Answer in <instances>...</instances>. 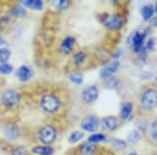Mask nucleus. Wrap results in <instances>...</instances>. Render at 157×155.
I'll return each mask as SVG.
<instances>
[{
    "label": "nucleus",
    "mask_w": 157,
    "mask_h": 155,
    "mask_svg": "<svg viewBox=\"0 0 157 155\" xmlns=\"http://www.w3.org/2000/svg\"><path fill=\"white\" fill-rule=\"evenodd\" d=\"M38 135H39V139L41 143L50 145L54 143L56 137H57V131L52 126H44L40 129Z\"/></svg>",
    "instance_id": "nucleus-3"
},
{
    "label": "nucleus",
    "mask_w": 157,
    "mask_h": 155,
    "mask_svg": "<svg viewBox=\"0 0 157 155\" xmlns=\"http://www.w3.org/2000/svg\"><path fill=\"white\" fill-rule=\"evenodd\" d=\"M11 57V52L6 48H0V64H3L9 61Z\"/></svg>",
    "instance_id": "nucleus-24"
},
{
    "label": "nucleus",
    "mask_w": 157,
    "mask_h": 155,
    "mask_svg": "<svg viewBox=\"0 0 157 155\" xmlns=\"http://www.w3.org/2000/svg\"><path fill=\"white\" fill-rule=\"evenodd\" d=\"M12 72H13V66L11 64H7V63L0 64V73H2V75H9Z\"/></svg>",
    "instance_id": "nucleus-29"
},
{
    "label": "nucleus",
    "mask_w": 157,
    "mask_h": 155,
    "mask_svg": "<svg viewBox=\"0 0 157 155\" xmlns=\"http://www.w3.org/2000/svg\"><path fill=\"white\" fill-rule=\"evenodd\" d=\"M69 80L71 81L72 83L77 84V85H81V84L83 83V75L80 72L71 73V75H69Z\"/></svg>",
    "instance_id": "nucleus-26"
},
{
    "label": "nucleus",
    "mask_w": 157,
    "mask_h": 155,
    "mask_svg": "<svg viewBox=\"0 0 157 155\" xmlns=\"http://www.w3.org/2000/svg\"><path fill=\"white\" fill-rule=\"evenodd\" d=\"M118 67H120V62L118 61H113V62H111L110 64H108L106 67H104L102 69V72H101L100 76L102 79H107L109 77H112L114 73L117 72Z\"/></svg>",
    "instance_id": "nucleus-10"
},
{
    "label": "nucleus",
    "mask_w": 157,
    "mask_h": 155,
    "mask_svg": "<svg viewBox=\"0 0 157 155\" xmlns=\"http://www.w3.org/2000/svg\"><path fill=\"white\" fill-rule=\"evenodd\" d=\"M98 98V89L97 86H89L82 92V100L86 104H92Z\"/></svg>",
    "instance_id": "nucleus-6"
},
{
    "label": "nucleus",
    "mask_w": 157,
    "mask_h": 155,
    "mask_svg": "<svg viewBox=\"0 0 157 155\" xmlns=\"http://www.w3.org/2000/svg\"><path fill=\"white\" fill-rule=\"evenodd\" d=\"M152 24H153L154 26H157V18H154L152 20Z\"/></svg>",
    "instance_id": "nucleus-35"
},
{
    "label": "nucleus",
    "mask_w": 157,
    "mask_h": 155,
    "mask_svg": "<svg viewBox=\"0 0 157 155\" xmlns=\"http://www.w3.org/2000/svg\"><path fill=\"white\" fill-rule=\"evenodd\" d=\"M4 44H6V41H4L1 37H0V48H1V46H3Z\"/></svg>",
    "instance_id": "nucleus-34"
},
{
    "label": "nucleus",
    "mask_w": 157,
    "mask_h": 155,
    "mask_svg": "<svg viewBox=\"0 0 157 155\" xmlns=\"http://www.w3.org/2000/svg\"><path fill=\"white\" fill-rule=\"evenodd\" d=\"M85 60H86L85 52H81V50H80V52H75V54L73 55V57H72L73 64L77 65V66L82 65L83 63L85 62Z\"/></svg>",
    "instance_id": "nucleus-17"
},
{
    "label": "nucleus",
    "mask_w": 157,
    "mask_h": 155,
    "mask_svg": "<svg viewBox=\"0 0 157 155\" xmlns=\"http://www.w3.org/2000/svg\"><path fill=\"white\" fill-rule=\"evenodd\" d=\"M100 119L94 115L86 116L81 123V127L87 132H94L100 127Z\"/></svg>",
    "instance_id": "nucleus-5"
},
{
    "label": "nucleus",
    "mask_w": 157,
    "mask_h": 155,
    "mask_svg": "<svg viewBox=\"0 0 157 155\" xmlns=\"http://www.w3.org/2000/svg\"><path fill=\"white\" fill-rule=\"evenodd\" d=\"M33 75H34V72H33V69L29 67V66L27 65H22L20 66L18 68V70H17V77L20 81H29L30 78L33 77Z\"/></svg>",
    "instance_id": "nucleus-11"
},
{
    "label": "nucleus",
    "mask_w": 157,
    "mask_h": 155,
    "mask_svg": "<svg viewBox=\"0 0 157 155\" xmlns=\"http://www.w3.org/2000/svg\"><path fill=\"white\" fill-rule=\"evenodd\" d=\"M84 137V133L81 131H73L71 134L68 137V141H69L70 144H75L78 141H80L81 139Z\"/></svg>",
    "instance_id": "nucleus-19"
},
{
    "label": "nucleus",
    "mask_w": 157,
    "mask_h": 155,
    "mask_svg": "<svg viewBox=\"0 0 157 155\" xmlns=\"http://www.w3.org/2000/svg\"><path fill=\"white\" fill-rule=\"evenodd\" d=\"M70 2L68 0H55L52 1V6L56 7L57 10H60V11H63V10L67 9L69 6Z\"/></svg>",
    "instance_id": "nucleus-20"
},
{
    "label": "nucleus",
    "mask_w": 157,
    "mask_h": 155,
    "mask_svg": "<svg viewBox=\"0 0 157 155\" xmlns=\"http://www.w3.org/2000/svg\"><path fill=\"white\" fill-rule=\"evenodd\" d=\"M153 14H154V9L152 6H146L141 10V15H143V18L145 21H149L153 17Z\"/></svg>",
    "instance_id": "nucleus-18"
},
{
    "label": "nucleus",
    "mask_w": 157,
    "mask_h": 155,
    "mask_svg": "<svg viewBox=\"0 0 157 155\" xmlns=\"http://www.w3.org/2000/svg\"><path fill=\"white\" fill-rule=\"evenodd\" d=\"M13 14L17 17H23V16H25L26 13H25V10L23 9V7L17 6V7H15V10H13Z\"/></svg>",
    "instance_id": "nucleus-30"
},
{
    "label": "nucleus",
    "mask_w": 157,
    "mask_h": 155,
    "mask_svg": "<svg viewBox=\"0 0 157 155\" xmlns=\"http://www.w3.org/2000/svg\"><path fill=\"white\" fill-rule=\"evenodd\" d=\"M103 24L105 25L107 29H109L116 30V29H120L123 27L124 19L121 18V15L111 14V15H108L106 18H104Z\"/></svg>",
    "instance_id": "nucleus-4"
},
{
    "label": "nucleus",
    "mask_w": 157,
    "mask_h": 155,
    "mask_svg": "<svg viewBox=\"0 0 157 155\" xmlns=\"http://www.w3.org/2000/svg\"><path fill=\"white\" fill-rule=\"evenodd\" d=\"M61 102L59 98H57L52 93H46L41 99V107L45 112L55 113L60 109Z\"/></svg>",
    "instance_id": "nucleus-2"
},
{
    "label": "nucleus",
    "mask_w": 157,
    "mask_h": 155,
    "mask_svg": "<svg viewBox=\"0 0 157 155\" xmlns=\"http://www.w3.org/2000/svg\"><path fill=\"white\" fill-rule=\"evenodd\" d=\"M33 153L37 155H52L54 149L50 146H37L33 148Z\"/></svg>",
    "instance_id": "nucleus-14"
},
{
    "label": "nucleus",
    "mask_w": 157,
    "mask_h": 155,
    "mask_svg": "<svg viewBox=\"0 0 157 155\" xmlns=\"http://www.w3.org/2000/svg\"><path fill=\"white\" fill-rule=\"evenodd\" d=\"M2 102L6 106L12 107V106L17 105L20 102V95L15 90H7L2 95Z\"/></svg>",
    "instance_id": "nucleus-7"
},
{
    "label": "nucleus",
    "mask_w": 157,
    "mask_h": 155,
    "mask_svg": "<svg viewBox=\"0 0 157 155\" xmlns=\"http://www.w3.org/2000/svg\"><path fill=\"white\" fill-rule=\"evenodd\" d=\"M104 82H105V87L106 88H109V89H112V88H115L116 85H117L118 81L117 79H116L115 77H109L107 79H105L104 80Z\"/></svg>",
    "instance_id": "nucleus-25"
},
{
    "label": "nucleus",
    "mask_w": 157,
    "mask_h": 155,
    "mask_svg": "<svg viewBox=\"0 0 157 155\" xmlns=\"http://www.w3.org/2000/svg\"><path fill=\"white\" fill-rule=\"evenodd\" d=\"M137 127H138L139 130L145 131L147 129V127H148V123H147V122H143V119H140V121L137 123Z\"/></svg>",
    "instance_id": "nucleus-32"
},
{
    "label": "nucleus",
    "mask_w": 157,
    "mask_h": 155,
    "mask_svg": "<svg viewBox=\"0 0 157 155\" xmlns=\"http://www.w3.org/2000/svg\"><path fill=\"white\" fill-rule=\"evenodd\" d=\"M141 108L145 111H153L157 108V90L154 88H149L145 90L139 100Z\"/></svg>",
    "instance_id": "nucleus-1"
},
{
    "label": "nucleus",
    "mask_w": 157,
    "mask_h": 155,
    "mask_svg": "<svg viewBox=\"0 0 157 155\" xmlns=\"http://www.w3.org/2000/svg\"><path fill=\"white\" fill-rule=\"evenodd\" d=\"M6 134L9 138H12V139H15L18 137V134H19V131H18V128L16 126H11L9 128H6Z\"/></svg>",
    "instance_id": "nucleus-22"
},
{
    "label": "nucleus",
    "mask_w": 157,
    "mask_h": 155,
    "mask_svg": "<svg viewBox=\"0 0 157 155\" xmlns=\"http://www.w3.org/2000/svg\"><path fill=\"white\" fill-rule=\"evenodd\" d=\"M73 44H75V38L70 36L65 38L61 45V50L63 52V54H69L72 50Z\"/></svg>",
    "instance_id": "nucleus-12"
},
{
    "label": "nucleus",
    "mask_w": 157,
    "mask_h": 155,
    "mask_svg": "<svg viewBox=\"0 0 157 155\" xmlns=\"http://www.w3.org/2000/svg\"><path fill=\"white\" fill-rule=\"evenodd\" d=\"M146 39V33H138L136 32L132 37V48L135 52H139L144 47V43H145Z\"/></svg>",
    "instance_id": "nucleus-8"
},
{
    "label": "nucleus",
    "mask_w": 157,
    "mask_h": 155,
    "mask_svg": "<svg viewBox=\"0 0 157 155\" xmlns=\"http://www.w3.org/2000/svg\"><path fill=\"white\" fill-rule=\"evenodd\" d=\"M106 141V135L103 133H95L92 134V135L89 136L88 138V141L91 144H97V143H101V141Z\"/></svg>",
    "instance_id": "nucleus-21"
},
{
    "label": "nucleus",
    "mask_w": 157,
    "mask_h": 155,
    "mask_svg": "<svg viewBox=\"0 0 157 155\" xmlns=\"http://www.w3.org/2000/svg\"><path fill=\"white\" fill-rule=\"evenodd\" d=\"M133 112V104L131 102H127L123 105L121 109V116L123 119H127L132 115Z\"/></svg>",
    "instance_id": "nucleus-13"
},
{
    "label": "nucleus",
    "mask_w": 157,
    "mask_h": 155,
    "mask_svg": "<svg viewBox=\"0 0 157 155\" xmlns=\"http://www.w3.org/2000/svg\"><path fill=\"white\" fill-rule=\"evenodd\" d=\"M141 136H140V133L137 131V130H132L130 133L128 134V141L132 144H136L140 141Z\"/></svg>",
    "instance_id": "nucleus-23"
},
{
    "label": "nucleus",
    "mask_w": 157,
    "mask_h": 155,
    "mask_svg": "<svg viewBox=\"0 0 157 155\" xmlns=\"http://www.w3.org/2000/svg\"><path fill=\"white\" fill-rule=\"evenodd\" d=\"M95 150H97L95 145L88 141V143H84L82 146H81V154L82 155H93L95 153Z\"/></svg>",
    "instance_id": "nucleus-15"
},
{
    "label": "nucleus",
    "mask_w": 157,
    "mask_h": 155,
    "mask_svg": "<svg viewBox=\"0 0 157 155\" xmlns=\"http://www.w3.org/2000/svg\"><path fill=\"white\" fill-rule=\"evenodd\" d=\"M155 10H156V12H157V3H156V7H155Z\"/></svg>",
    "instance_id": "nucleus-37"
},
{
    "label": "nucleus",
    "mask_w": 157,
    "mask_h": 155,
    "mask_svg": "<svg viewBox=\"0 0 157 155\" xmlns=\"http://www.w3.org/2000/svg\"><path fill=\"white\" fill-rule=\"evenodd\" d=\"M129 155H137V153H135V152H133V153H131V154H129Z\"/></svg>",
    "instance_id": "nucleus-36"
},
{
    "label": "nucleus",
    "mask_w": 157,
    "mask_h": 155,
    "mask_svg": "<svg viewBox=\"0 0 157 155\" xmlns=\"http://www.w3.org/2000/svg\"><path fill=\"white\" fill-rule=\"evenodd\" d=\"M12 155H27V150L24 147H18L13 151Z\"/></svg>",
    "instance_id": "nucleus-31"
},
{
    "label": "nucleus",
    "mask_w": 157,
    "mask_h": 155,
    "mask_svg": "<svg viewBox=\"0 0 157 155\" xmlns=\"http://www.w3.org/2000/svg\"><path fill=\"white\" fill-rule=\"evenodd\" d=\"M150 136L155 143H157V121H154L150 127Z\"/></svg>",
    "instance_id": "nucleus-28"
},
{
    "label": "nucleus",
    "mask_w": 157,
    "mask_h": 155,
    "mask_svg": "<svg viewBox=\"0 0 157 155\" xmlns=\"http://www.w3.org/2000/svg\"><path fill=\"white\" fill-rule=\"evenodd\" d=\"M23 6L29 7V9L36 10V11H40L43 7V2L41 0H26V1H23Z\"/></svg>",
    "instance_id": "nucleus-16"
},
{
    "label": "nucleus",
    "mask_w": 157,
    "mask_h": 155,
    "mask_svg": "<svg viewBox=\"0 0 157 155\" xmlns=\"http://www.w3.org/2000/svg\"><path fill=\"white\" fill-rule=\"evenodd\" d=\"M111 144H112L117 150H124L127 147V144H126L125 141L118 138H113L112 141H111Z\"/></svg>",
    "instance_id": "nucleus-27"
},
{
    "label": "nucleus",
    "mask_w": 157,
    "mask_h": 155,
    "mask_svg": "<svg viewBox=\"0 0 157 155\" xmlns=\"http://www.w3.org/2000/svg\"><path fill=\"white\" fill-rule=\"evenodd\" d=\"M156 81H157V78H156Z\"/></svg>",
    "instance_id": "nucleus-38"
},
{
    "label": "nucleus",
    "mask_w": 157,
    "mask_h": 155,
    "mask_svg": "<svg viewBox=\"0 0 157 155\" xmlns=\"http://www.w3.org/2000/svg\"><path fill=\"white\" fill-rule=\"evenodd\" d=\"M103 129L107 131H114L118 128V119L115 116H106L101 121Z\"/></svg>",
    "instance_id": "nucleus-9"
},
{
    "label": "nucleus",
    "mask_w": 157,
    "mask_h": 155,
    "mask_svg": "<svg viewBox=\"0 0 157 155\" xmlns=\"http://www.w3.org/2000/svg\"><path fill=\"white\" fill-rule=\"evenodd\" d=\"M154 42H155V40H154V39L149 40L148 44H147V48H148L149 50H153L154 49V44H155Z\"/></svg>",
    "instance_id": "nucleus-33"
}]
</instances>
